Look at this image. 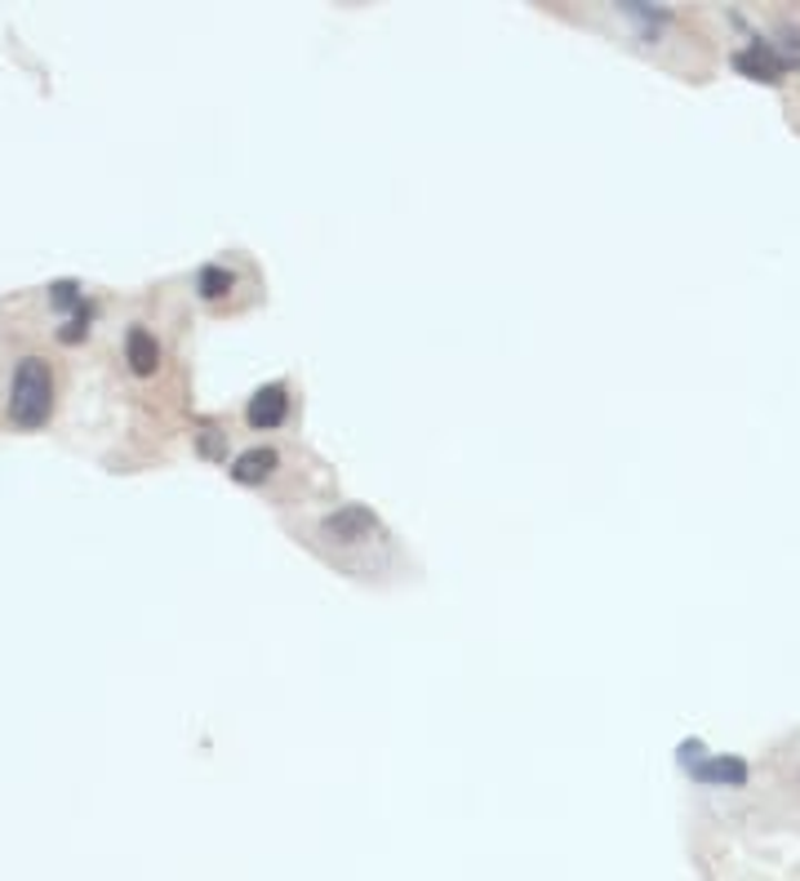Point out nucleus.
Returning <instances> with one entry per match:
<instances>
[{
    "label": "nucleus",
    "instance_id": "1",
    "mask_svg": "<svg viewBox=\"0 0 800 881\" xmlns=\"http://www.w3.org/2000/svg\"><path fill=\"white\" fill-rule=\"evenodd\" d=\"M54 410V375L41 357H23L10 388V419L19 428H41Z\"/></svg>",
    "mask_w": 800,
    "mask_h": 881
},
{
    "label": "nucleus",
    "instance_id": "2",
    "mask_svg": "<svg viewBox=\"0 0 800 881\" xmlns=\"http://www.w3.org/2000/svg\"><path fill=\"white\" fill-rule=\"evenodd\" d=\"M373 530H378V521H373V512L360 508V503H347V508H338V512H329V516L320 521V534L334 539V543H365Z\"/></svg>",
    "mask_w": 800,
    "mask_h": 881
},
{
    "label": "nucleus",
    "instance_id": "3",
    "mask_svg": "<svg viewBox=\"0 0 800 881\" xmlns=\"http://www.w3.org/2000/svg\"><path fill=\"white\" fill-rule=\"evenodd\" d=\"M734 68H738L742 76H751V81L778 85V81H782V72H787V59H782V54H773V50H769V41H751L747 50H738V54H734Z\"/></svg>",
    "mask_w": 800,
    "mask_h": 881
},
{
    "label": "nucleus",
    "instance_id": "4",
    "mask_svg": "<svg viewBox=\"0 0 800 881\" xmlns=\"http://www.w3.org/2000/svg\"><path fill=\"white\" fill-rule=\"evenodd\" d=\"M285 414H289V392H285L280 383L258 388V392H254V401H249V410H245V419H249L254 428H280V423H285Z\"/></svg>",
    "mask_w": 800,
    "mask_h": 881
},
{
    "label": "nucleus",
    "instance_id": "5",
    "mask_svg": "<svg viewBox=\"0 0 800 881\" xmlns=\"http://www.w3.org/2000/svg\"><path fill=\"white\" fill-rule=\"evenodd\" d=\"M698 783H720V788H742L747 783V761L742 757H702L689 770Z\"/></svg>",
    "mask_w": 800,
    "mask_h": 881
},
{
    "label": "nucleus",
    "instance_id": "6",
    "mask_svg": "<svg viewBox=\"0 0 800 881\" xmlns=\"http://www.w3.org/2000/svg\"><path fill=\"white\" fill-rule=\"evenodd\" d=\"M125 361H130V370H134V375H156V366H161V348H156L152 330L134 326V330L125 335Z\"/></svg>",
    "mask_w": 800,
    "mask_h": 881
},
{
    "label": "nucleus",
    "instance_id": "7",
    "mask_svg": "<svg viewBox=\"0 0 800 881\" xmlns=\"http://www.w3.org/2000/svg\"><path fill=\"white\" fill-rule=\"evenodd\" d=\"M276 450H245V454H236V463H232V481H240V485H258V481H267L271 472H276Z\"/></svg>",
    "mask_w": 800,
    "mask_h": 881
},
{
    "label": "nucleus",
    "instance_id": "8",
    "mask_svg": "<svg viewBox=\"0 0 800 881\" xmlns=\"http://www.w3.org/2000/svg\"><path fill=\"white\" fill-rule=\"evenodd\" d=\"M196 285H201V294L205 299H223V294L236 285V276L227 272V267H218V263H209V267H201V276H196Z\"/></svg>",
    "mask_w": 800,
    "mask_h": 881
},
{
    "label": "nucleus",
    "instance_id": "9",
    "mask_svg": "<svg viewBox=\"0 0 800 881\" xmlns=\"http://www.w3.org/2000/svg\"><path fill=\"white\" fill-rule=\"evenodd\" d=\"M50 304H54V308H81V285H76V280H59V285L50 289Z\"/></svg>",
    "mask_w": 800,
    "mask_h": 881
},
{
    "label": "nucleus",
    "instance_id": "10",
    "mask_svg": "<svg viewBox=\"0 0 800 881\" xmlns=\"http://www.w3.org/2000/svg\"><path fill=\"white\" fill-rule=\"evenodd\" d=\"M85 335H90V308H81V313H76V321H68V326L59 330V339H63V344H76V339H85Z\"/></svg>",
    "mask_w": 800,
    "mask_h": 881
}]
</instances>
